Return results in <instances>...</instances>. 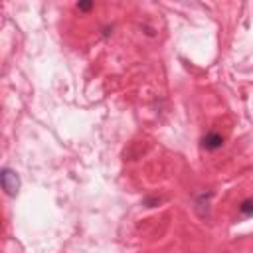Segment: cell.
Returning a JSON list of instances; mask_svg holds the SVG:
<instances>
[{
	"label": "cell",
	"instance_id": "cell-1",
	"mask_svg": "<svg viewBox=\"0 0 253 253\" xmlns=\"http://www.w3.org/2000/svg\"><path fill=\"white\" fill-rule=\"evenodd\" d=\"M0 184H2V190L10 198H14L18 194V190H20V178H18V174L12 168H2V174H0Z\"/></svg>",
	"mask_w": 253,
	"mask_h": 253
},
{
	"label": "cell",
	"instance_id": "cell-2",
	"mask_svg": "<svg viewBox=\"0 0 253 253\" xmlns=\"http://www.w3.org/2000/svg\"><path fill=\"white\" fill-rule=\"evenodd\" d=\"M221 145H223V137L218 133H208L202 139V147L206 151H218V149H221Z\"/></svg>",
	"mask_w": 253,
	"mask_h": 253
},
{
	"label": "cell",
	"instance_id": "cell-3",
	"mask_svg": "<svg viewBox=\"0 0 253 253\" xmlns=\"http://www.w3.org/2000/svg\"><path fill=\"white\" fill-rule=\"evenodd\" d=\"M239 212H241V216H245V218L253 216V200H243L241 206H239Z\"/></svg>",
	"mask_w": 253,
	"mask_h": 253
},
{
	"label": "cell",
	"instance_id": "cell-4",
	"mask_svg": "<svg viewBox=\"0 0 253 253\" xmlns=\"http://www.w3.org/2000/svg\"><path fill=\"white\" fill-rule=\"evenodd\" d=\"M91 6H93V2H79V4H77L79 10H89Z\"/></svg>",
	"mask_w": 253,
	"mask_h": 253
}]
</instances>
